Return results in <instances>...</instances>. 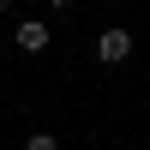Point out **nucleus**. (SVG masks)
Returning a JSON list of instances; mask_svg holds the SVG:
<instances>
[{
    "label": "nucleus",
    "instance_id": "obj_1",
    "mask_svg": "<svg viewBox=\"0 0 150 150\" xmlns=\"http://www.w3.org/2000/svg\"><path fill=\"white\" fill-rule=\"evenodd\" d=\"M126 54H132V36L126 30H102L96 36V60H102V66H120Z\"/></svg>",
    "mask_w": 150,
    "mask_h": 150
},
{
    "label": "nucleus",
    "instance_id": "obj_2",
    "mask_svg": "<svg viewBox=\"0 0 150 150\" xmlns=\"http://www.w3.org/2000/svg\"><path fill=\"white\" fill-rule=\"evenodd\" d=\"M12 36H18V48H24V54H42V48H48V24H42V18H24Z\"/></svg>",
    "mask_w": 150,
    "mask_h": 150
},
{
    "label": "nucleus",
    "instance_id": "obj_3",
    "mask_svg": "<svg viewBox=\"0 0 150 150\" xmlns=\"http://www.w3.org/2000/svg\"><path fill=\"white\" fill-rule=\"evenodd\" d=\"M24 150H60V138H54V132H30V138H24Z\"/></svg>",
    "mask_w": 150,
    "mask_h": 150
},
{
    "label": "nucleus",
    "instance_id": "obj_4",
    "mask_svg": "<svg viewBox=\"0 0 150 150\" xmlns=\"http://www.w3.org/2000/svg\"><path fill=\"white\" fill-rule=\"evenodd\" d=\"M54 6H78V0H54Z\"/></svg>",
    "mask_w": 150,
    "mask_h": 150
},
{
    "label": "nucleus",
    "instance_id": "obj_5",
    "mask_svg": "<svg viewBox=\"0 0 150 150\" xmlns=\"http://www.w3.org/2000/svg\"><path fill=\"white\" fill-rule=\"evenodd\" d=\"M6 6H12V0H0V12H6Z\"/></svg>",
    "mask_w": 150,
    "mask_h": 150
}]
</instances>
